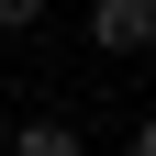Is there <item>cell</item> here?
Listing matches in <instances>:
<instances>
[{"instance_id":"1","label":"cell","mask_w":156,"mask_h":156,"mask_svg":"<svg viewBox=\"0 0 156 156\" xmlns=\"http://www.w3.org/2000/svg\"><path fill=\"white\" fill-rule=\"evenodd\" d=\"M89 45L101 56H145L156 45V0H89Z\"/></svg>"},{"instance_id":"2","label":"cell","mask_w":156,"mask_h":156,"mask_svg":"<svg viewBox=\"0 0 156 156\" xmlns=\"http://www.w3.org/2000/svg\"><path fill=\"white\" fill-rule=\"evenodd\" d=\"M11 156H89V134H78V123H56V112H34V123L11 134Z\"/></svg>"},{"instance_id":"3","label":"cell","mask_w":156,"mask_h":156,"mask_svg":"<svg viewBox=\"0 0 156 156\" xmlns=\"http://www.w3.org/2000/svg\"><path fill=\"white\" fill-rule=\"evenodd\" d=\"M45 11H56V0H0V34H34Z\"/></svg>"}]
</instances>
